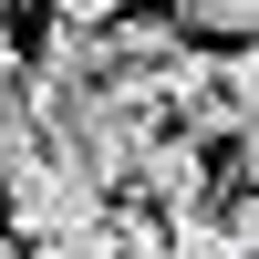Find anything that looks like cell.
Returning a JSON list of instances; mask_svg holds the SVG:
<instances>
[{"instance_id": "6da1fadb", "label": "cell", "mask_w": 259, "mask_h": 259, "mask_svg": "<svg viewBox=\"0 0 259 259\" xmlns=\"http://www.w3.org/2000/svg\"><path fill=\"white\" fill-rule=\"evenodd\" d=\"M0 207H11V228H21V239H73V228H94L114 197H104V187L83 177V166L62 156L52 135H41L21 166H0Z\"/></svg>"}, {"instance_id": "7a4b0ae2", "label": "cell", "mask_w": 259, "mask_h": 259, "mask_svg": "<svg viewBox=\"0 0 259 259\" xmlns=\"http://www.w3.org/2000/svg\"><path fill=\"white\" fill-rule=\"evenodd\" d=\"M135 197L145 207H166V218H187V207H207L218 197V156H207V135H145V156H135Z\"/></svg>"}, {"instance_id": "3957f363", "label": "cell", "mask_w": 259, "mask_h": 259, "mask_svg": "<svg viewBox=\"0 0 259 259\" xmlns=\"http://www.w3.org/2000/svg\"><path fill=\"white\" fill-rule=\"evenodd\" d=\"M166 259H249V239H239V218L207 197V207H187V218H166Z\"/></svg>"}, {"instance_id": "277c9868", "label": "cell", "mask_w": 259, "mask_h": 259, "mask_svg": "<svg viewBox=\"0 0 259 259\" xmlns=\"http://www.w3.org/2000/svg\"><path fill=\"white\" fill-rule=\"evenodd\" d=\"M218 94H228V145H249V135H259V41H228Z\"/></svg>"}, {"instance_id": "5b68a950", "label": "cell", "mask_w": 259, "mask_h": 259, "mask_svg": "<svg viewBox=\"0 0 259 259\" xmlns=\"http://www.w3.org/2000/svg\"><path fill=\"white\" fill-rule=\"evenodd\" d=\"M177 21L197 41H259V0H177Z\"/></svg>"}, {"instance_id": "8992f818", "label": "cell", "mask_w": 259, "mask_h": 259, "mask_svg": "<svg viewBox=\"0 0 259 259\" xmlns=\"http://www.w3.org/2000/svg\"><path fill=\"white\" fill-rule=\"evenodd\" d=\"M31 145H41V104H31V83L0 73V166H21Z\"/></svg>"}, {"instance_id": "52a82bcc", "label": "cell", "mask_w": 259, "mask_h": 259, "mask_svg": "<svg viewBox=\"0 0 259 259\" xmlns=\"http://www.w3.org/2000/svg\"><path fill=\"white\" fill-rule=\"evenodd\" d=\"M21 259H114V207L94 228H73V239H21Z\"/></svg>"}, {"instance_id": "ba28073f", "label": "cell", "mask_w": 259, "mask_h": 259, "mask_svg": "<svg viewBox=\"0 0 259 259\" xmlns=\"http://www.w3.org/2000/svg\"><path fill=\"white\" fill-rule=\"evenodd\" d=\"M41 11H52V21H94V31H104V21H124V0H41Z\"/></svg>"}, {"instance_id": "9c48e42d", "label": "cell", "mask_w": 259, "mask_h": 259, "mask_svg": "<svg viewBox=\"0 0 259 259\" xmlns=\"http://www.w3.org/2000/svg\"><path fill=\"white\" fill-rule=\"evenodd\" d=\"M239 156H249V166H259V135H249V145H239Z\"/></svg>"}]
</instances>
